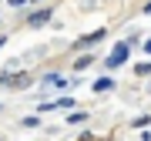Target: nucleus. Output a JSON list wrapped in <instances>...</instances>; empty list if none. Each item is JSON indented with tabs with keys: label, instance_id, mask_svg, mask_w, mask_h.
I'll return each instance as SVG.
<instances>
[{
	"label": "nucleus",
	"instance_id": "6e6552de",
	"mask_svg": "<svg viewBox=\"0 0 151 141\" xmlns=\"http://www.w3.org/2000/svg\"><path fill=\"white\" fill-rule=\"evenodd\" d=\"M134 74H138V77H145V74H151V64H138V67H134Z\"/></svg>",
	"mask_w": 151,
	"mask_h": 141
},
{
	"label": "nucleus",
	"instance_id": "f03ea898",
	"mask_svg": "<svg viewBox=\"0 0 151 141\" xmlns=\"http://www.w3.org/2000/svg\"><path fill=\"white\" fill-rule=\"evenodd\" d=\"M0 84H4V87H27L30 81H27V74H24V70H20V74H10V70H0Z\"/></svg>",
	"mask_w": 151,
	"mask_h": 141
},
{
	"label": "nucleus",
	"instance_id": "39448f33",
	"mask_svg": "<svg viewBox=\"0 0 151 141\" xmlns=\"http://www.w3.org/2000/svg\"><path fill=\"white\" fill-rule=\"evenodd\" d=\"M104 34H108V30H104V27H101V30H91V34H84V37L77 40V44H81V47H87V44H97V40L104 37Z\"/></svg>",
	"mask_w": 151,
	"mask_h": 141
},
{
	"label": "nucleus",
	"instance_id": "0eeeda50",
	"mask_svg": "<svg viewBox=\"0 0 151 141\" xmlns=\"http://www.w3.org/2000/svg\"><path fill=\"white\" fill-rule=\"evenodd\" d=\"M44 81H47V84H54V87H64L67 81H64V77H60V74H47V77H44Z\"/></svg>",
	"mask_w": 151,
	"mask_h": 141
},
{
	"label": "nucleus",
	"instance_id": "20e7f679",
	"mask_svg": "<svg viewBox=\"0 0 151 141\" xmlns=\"http://www.w3.org/2000/svg\"><path fill=\"white\" fill-rule=\"evenodd\" d=\"M91 87H94V94H104V91H111V87H114V77H97Z\"/></svg>",
	"mask_w": 151,
	"mask_h": 141
},
{
	"label": "nucleus",
	"instance_id": "7ed1b4c3",
	"mask_svg": "<svg viewBox=\"0 0 151 141\" xmlns=\"http://www.w3.org/2000/svg\"><path fill=\"white\" fill-rule=\"evenodd\" d=\"M47 20H50V7H44V10H34L27 17V27H44Z\"/></svg>",
	"mask_w": 151,
	"mask_h": 141
},
{
	"label": "nucleus",
	"instance_id": "9d476101",
	"mask_svg": "<svg viewBox=\"0 0 151 141\" xmlns=\"http://www.w3.org/2000/svg\"><path fill=\"white\" fill-rule=\"evenodd\" d=\"M145 54H151V37H148V40H145Z\"/></svg>",
	"mask_w": 151,
	"mask_h": 141
},
{
	"label": "nucleus",
	"instance_id": "423d86ee",
	"mask_svg": "<svg viewBox=\"0 0 151 141\" xmlns=\"http://www.w3.org/2000/svg\"><path fill=\"white\" fill-rule=\"evenodd\" d=\"M91 60H94L91 54H84V57H77V60H74V70H84V67H91Z\"/></svg>",
	"mask_w": 151,
	"mask_h": 141
},
{
	"label": "nucleus",
	"instance_id": "f8f14e48",
	"mask_svg": "<svg viewBox=\"0 0 151 141\" xmlns=\"http://www.w3.org/2000/svg\"><path fill=\"white\" fill-rule=\"evenodd\" d=\"M0 47H4V37H0Z\"/></svg>",
	"mask_w": 151,
	"mask_h": 141
},
{
	"label": "nucleus",
	"instance_id": "ddd939ff",
	"mask_svg": "<svg viewBox=\"0 0 151 141\" xmlns=\"http://www.w3.org/2000/svg\"><path fill=\"white\" fill-rule=\"evenodd\" d=\"M30 4H37V0H30Z\"/></svg>",
	"mask_w": 151,
	"mask_h": 141
},
{
	"label": "nucleus",
	"instance_id": "f257e3e1",
	"mask_svg": "<svg viewBox=\"0 0 151 141\" xmlns=\"http://www.w3.org/2000/svg\"><path fill=\"white\" fill-rule=\"evenodd\" d=\"M131 54V40H121V44H114V50L108 54V67H121L124 60H128Z\"/></svg>",
	"mask_w": 151,
	"mask_h": 141
},
{
	"label": "nucleus",
	"instance_id": "1a4fd4ad",
	"mask_svg": "<svg viewBox=\"0 0 151 141\" xmlns=\"http://www.w3.org/2000/svg\"><path fill=\"white\" fill-rule=\"evenodd\" d=\"M30 0H10V7H27Z\"/></svg>",
	"mask_w": 151,
	"mask_h": 141
},
{
	"label": "nucleus",
	"instance_id": "9b49d317",
	"mask_svg": "<svg viewBox=\"0 0 151 141\" xmlns=\"http://www.w3.org/2000/svg\"><path fill=\"white\" fill-rule=\"evenodd\" d=\"M145 14H151V0H148V4H145Z\"/></svg>",
	"mask_w": 151,
	"mask_h": 141
}]
</instances>
